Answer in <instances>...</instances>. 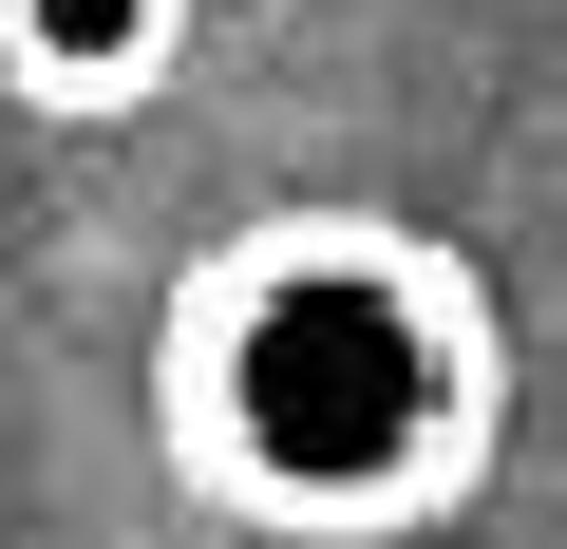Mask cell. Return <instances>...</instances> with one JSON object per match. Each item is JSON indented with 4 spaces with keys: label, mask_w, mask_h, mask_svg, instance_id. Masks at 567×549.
<instances>
[{
    "label": "cell",
    "mask_w": 567,
    "mask_h": 549,
    "mask_svg": "<svg viewBox=\"0 0 567 549\" xmlns=\"http://www.w3.org/2000/svg\"><path fill=\"white\" fill-rule=\"evenodd\" d=\"M152 436L265 549H398L492 474L511 323L398 209H246L152 304Z\"/></svg>",
    "instance_id": "6da1fadb"
},
{
    "label": "cell",
    "mask_w": 567,
    "mask_h": 549,
    "mask_svg": "<svg viewBox=\"0 0 567 549\" xmlns=\"http://www.w3.org/2000/svg\"><path fill=\"white\" fill-rule=\"evenodd\" d=\"M171 58H189V0H0V95L58 114V133L152 114Z\"/></svg>",
    "instance_id": "7a4b0ae2"
}]
</instances>
